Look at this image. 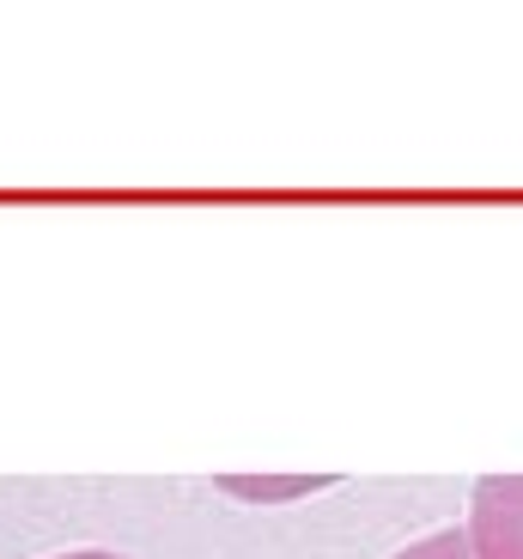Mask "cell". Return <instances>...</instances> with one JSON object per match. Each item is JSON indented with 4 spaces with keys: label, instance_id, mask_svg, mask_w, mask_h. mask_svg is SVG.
I'll return each mask as SVG.
<instances>
[{
    "label": "cell",
    "instance_id": "cell-3",
    "mask_svg": "<svg viewBox=\"0 0 523 559\" xmlns=\"http://www.w3.org/2000/svg\"><path fill=\"white\" fill-rule=\"evenodd\" d=\"M231 492H305L317 487V480H226Z\"/></svg>",
    "mask_w": 523,
    "mask_h": 559
},
{
    "label": "cell",
    "instance_id": "cell-1",
    "mask_svg": "<svg viewBox=\"0 0 523 559\" xmlns=\"http://www.w3.org/2000/svg\"><path fill=\"white\" fill-rule=\"evenodd\" d=\"M475 559H523V475H482L468 492Z\"/></svg>",
    "mask_w": 523,
    "mask_h": 559
},
{
    "label": "cell",
    "instance_id": "cell-2",
    "mask_svg": "<svg viewBox=\"0 0 523 559\" xmlns=\"http://www.w3.org/2000/svg\"><path fill=\"white\" fill-rule=\"evenodd\" d=\"M390 559H475V542H468V530H432V535H420V542H408L402 554H390Z\"/></svg>",
    "mask_w": 523,
    "mask_h": 559
},
{
    "label": "cell",
    "instance_id": "cell-4",
    "mask_svg": "<svg viewBox=\"0 0 523 559\" xmlns=\"http://www.w3.org/2000/svg\"><path fill=\"white\" fill-rule=\"evenodd\" d=\"M49 559H122V554H104V547H73V554H49Z\"/></svg>",
    "mask_w": 523,
    "mask_h": 559
}]
</instances>
